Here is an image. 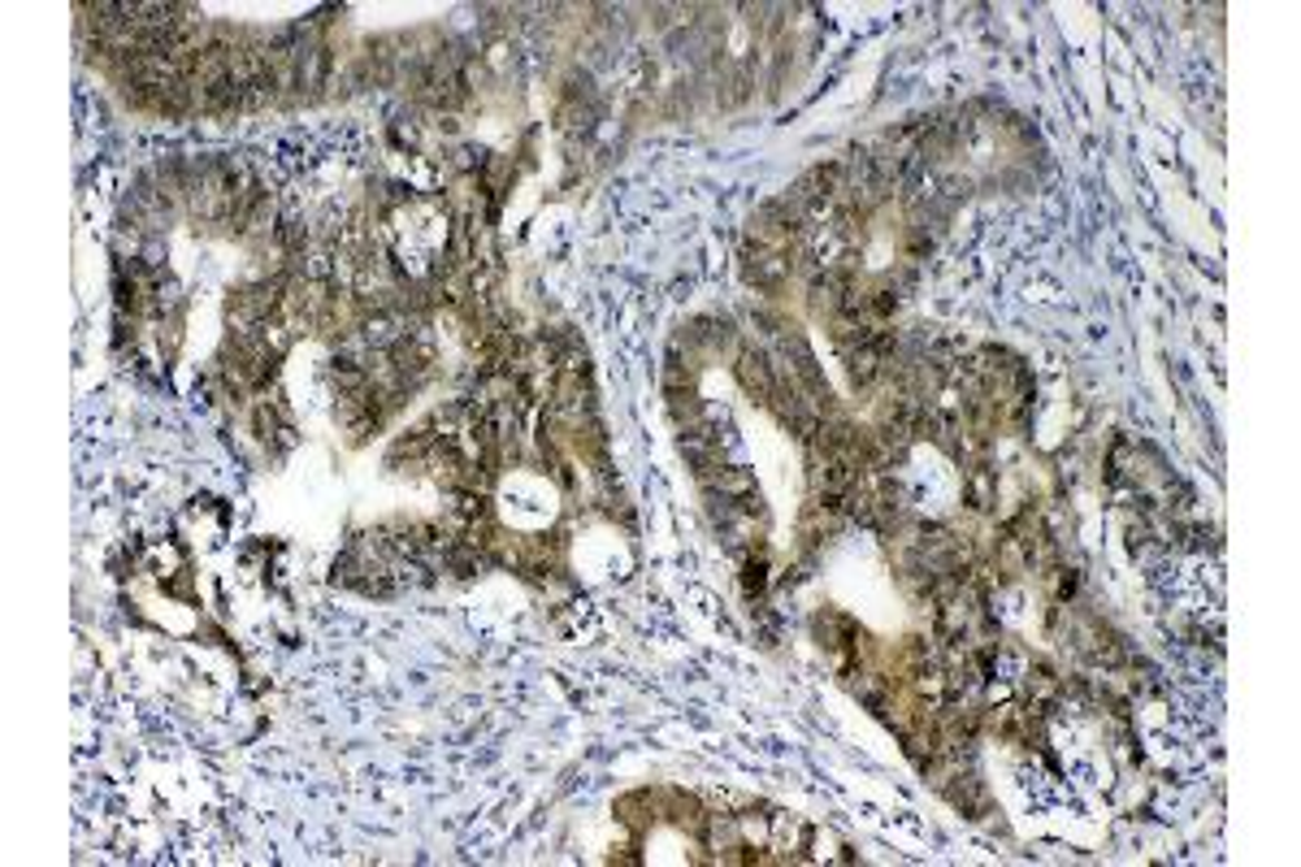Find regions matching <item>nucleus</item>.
Segmentation results:
<instances>
[{"label":"nucleus","mask_w":1301,"mask_h":867,"mask_svg":"<svg viewBox=\"0 0 1301 867\" xmlns=\"http://www.w3.org/2000/svg\"><path fill=\"white\" fill-rule=\"evenodd\" d=\"M768 582H773L768 552H764V547H755V552L742 555V594H747V598H764Z\"/></svg>","instance_id":"obj_5"},{"label":"nucleus","mask_w":1301,"mask_h":867,"mask_svg":"<svg viewBox=\"0 0 1301 867\" xmlns=\"http://www.w3.org/2000/svg\"><path fill=\"white\" fill-rule=\"evenodd\" d=\"M855 291H860V282H855L851 270H821V274H812V282H807V309L828 321V316H837L846 309V300Z\"/></svg>","instance_id":"obj_1"},{"label":"nucleus","mask_w":1301,"mask_h":867,"mask_svg":"<svg viewBox=\"0 0 1301 867\" xmlns=\"http://www.w3.org/2000/svg\"><path fill=\"white\" fill-rule=\"evenodd\" d=\"M703 486H708L711 495H720V499H747V495L759 490V486H755V474L742 469V465H720V469H711V474L703 477Z\"/></svg>","instance_id":"obj_4"},{"label":"nucleus","mask_w":1301,"mask_h":867,"mask_svg":"<svg viewBox=\"0 0 1301 867\" xmlns=\"http://www.w3.org/2000/svg\"><path fill=\"white\" fill-rule=\"evenodd\" d=\"M963 465H968V474H963V499H968V508L972 513H989L998 504V474L989 469L986 456L981 460H963Z\"/></svg>","instance_id":"obj_3"},{"label":"nucleus","mask_w":1301,"mask_h":867,"mask_svg":"<svg viewBox=\"0 0 1301 867\" xmlns=\"http://www.w3.org/2000/svg\"><path fill=\"white\" fill-rule=\"evenodd\" d=\"M734 373H738V387L755 399V403H768L773 391H777V364L764 348H738L734 355Z\"/></svg>","instance_id":"obj_2"}]
</instances>
